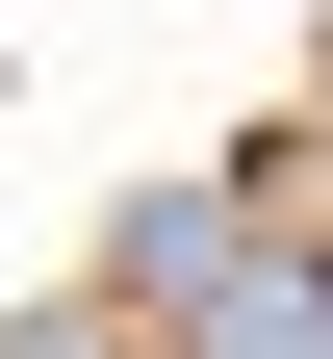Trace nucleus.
I'll return each instance as SVG.
<instances>
[{"instance_id": "1", "label": "nucleus", "mask_w": 333, "mask_h": 359, "mask_svg": "<svg viewBox=\"0 0 333 359\" xmlns=\"http://www.w3.org/2000/svg\"><path fill=\"white\" fill-rule=\"evenodd\" d=\"M179 359H333V257H282V231H257L205 308H179Z\"/></svg>"}]
</instances>
